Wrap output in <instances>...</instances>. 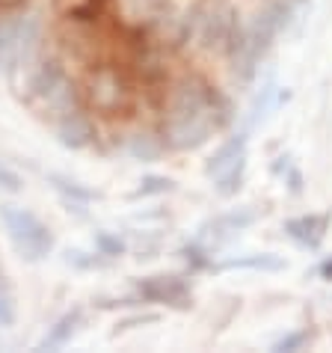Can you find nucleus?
<instances>
[{
  "label": "nucleus",
  "instance_id": "nucleus-3",
  "mask_svg": "<svg viewBox=\"0 0 332 353\" xmlns=\"http://www.w3.org/2000/svg\"><path fill=\"white\" fill-rule=\"evenodd\" d=\"M27 101L42 116H51V122H60L65 116L77 113V90L65 68L56 60H42L27 74Z\"/></svg>",
  "mask_w": 332,
  "mask_h": 353
},
{
  "label": "nucleus",
  "instance_id": "nucleus-15",
  "mask_svg": "<svg viewBox=\"0 0 332 353\" xmlns=\"http://www.w3.org/2000/svg\"><path fill=\"white\" fill-rule=\"evenodd\" d=\"M175 188V184L169 179H163V175H145V179L140 181V188H136L131 193V199H145V196H163L169 193Z\"/></svg>",
  "mask_w": 332,
  "mask_h": 353
},
{
  "label": "nucleus",
  "instance_id": "nucleus-10",
  "mask_svg": "<svg viewBox=\"0 0 332 353\" xmlns=\"http://www.w3.org/2000/svg\"><path fill=\"white\" fill-rule=\"evenodd\" d=\"M214 270H267V273H276V270H285L288 261L273 256V252H252V256H238V259H226L220 264H211Z\"/></svg>",
  "mask_w": 332,
  "mask_h": 353
},
{
  "label": "nucleus",
  "instance_id": "nucleus-20",
  "mask_svg": "<svg viewBox=\"0 0 332 353\" xmlns=\"http://www.w3.org/2000/svg\"><path fill=\"white\" fill-rule=\"evenodd\" d=\"M158 321H160V315H134V318H125V321L116 323V336H119V332H128L134 327H140V323H158Z\"/></svg>",
  "mask_w": 332,
  "mask_h": 353
},
{
  "label": "nucleus",
  "instance_id": "nucleus-9",
  "mask_svg": "<svg viewBox=\"0 0 332 353\" xmlns=\"http://www.w3.org/2000/svg\"><path fill=\"white\" fill-rule=\"evenodd\" d=\"M81 321H83V312L81 309H72V312H65V315H60V318L51 323V327H48L42 341H39V350H60V347H65L68 341L74 339L77 327H81Z\"/></svg>",
  "mask_w": 332,
  "mask_h": 353
},
{
  "label": "nucleus",
  "instance_id": "nucleus-11",
  "mask_svg": "<svg viewBox=\"0 0 332 353\" xmlns=\"http://www.w3.org/2000/svg\"><path fill=\"white\" fill-rule=\"evenodd\" d=\"M45 179L68 205H90V202L98 199V193H95V190H90L86 184L74 181V179H68V175H63V172H48Z\"/></svg>",
  "mask_w": 332,
  "mask_h": 353
},
{
  "label": "nucleus",
  "instance_id": "nucleus-4",
  "mask_svg": "<svg viewBox=\"0 0 332 353\" xmlns=\"http://www.w3.org/2000/svg\"><path fill=\"white\" fill-rule=\"evenodd\" d=\"M0 223H3L6 238L12 243V250L18 252V259H24L27 264H39L54 252L51 229H48V223L39 217V214H33L30 208L3 202L0 205Z\"/></svg>",
  "mask_w": 332,
  "mask_h": 353
},
{
  "label": "nucleus",
  "instance_id": "nucleus-16",
  "mask_svg": "<svg viewBox=\"0 0 332 353\" xmlns=\"http://www.w3.org/2000/svg\"><path fill=\"white\" fill-rule=\"evenodd\" d=\"M136 15H145L149 21H163L169 15V0H134Z\"/></svg>",
  "mask_w": 332,
  "mask_h": 353
},
{
  "label": "nucleus",
  "instance_id": "nucleus-5",
  "mask_svg": "<svg viewBox=\"0 0 332 353\" xmlns=\"http://www.w3.org/2000/svg\"><path fill=\"white\" fill-rule=\"evenodd\" d=\"M136 294L158 306L187 309L190 306V285L181 276H145L136 282Z\"/></svg>",
  "mask_w": 332,
  "mask_h": 353
},
{
  "label": "nucleus",
  "instance_id": "nucleus-19",
  "mask_svg": "<svg viewBox=\"0 0 332 353\" xmlns=\"http://www.w3.org/2000/svg\"><path fill=\"white\" fill-rule=\"evenodd\" d=\"M21 188H24L21 175H18L15 170H9L6 163H0V190H6V193H18Z\"/></svg>",
  "mask_w": 332,
  "mask_h": 353
},
{
  "label": "nucleus",
  "instance_id": "nucleus-14",
  "mask_svg": "<svg viewBox=\"0 0 332 353\" xmlns=\"http://www.w3.org/2000/svg\"><path fill=\"white\" fill-rule=\"evenodd\" d=\"M110 259H104L98 250L95 252H86V250H65V264L74 270H95V268H104Z\"/></svg>",
  "mask_w": 332,
  "mask_h": 353
},
{
  "label": "nucleus",
  "instance_id": "nucleus-2",
  "mask_svg": "<svg viewBox=\"0 0 332 353\" xmlns=\"http://www.w3.org/2000/svg\"><path fill=\"white\" fill-rule=\"evenodd\" d=\"M42 48V21L24 6H0V72L15 81L18 72L36 65Z\"/></svg>",
  "mask_w": 332,
  "mask_h": 353
},
{
  "label": "nucleus",
  "instance_id": "nucleus-17",
  "mask_svg": "<svg viewBox=\"0 0 332 353\" xmlns=\"http://www.w3.org/2000/svg\"><path fill=\"white\" fill-rule=\"evenodd\" d=\"M12 323H15V297L3 282V276H0V332L9 330Z\"/></svg>",
  "mask_w": 332,
  "mask_h": 353
},
{
  "label": "nucleus",
  "instance_id": "nucleus-21",
  "mask_svg": "<svg viewBox=\"0 0 332 353\" xmlns=\"http://www.w3.org/2000/svg\"><path fill=\"white\" fill-rule=\"evenodd\" d=\"M320 276H324V279H329V282H332V259H326L324 264H320Z\"/></svg>",
  "mask_w": 332,
  "mask_h": 353
},
{
  "label": "nucleus",
  "instance_id": "nucleus-13",
  "mask_svg": "<svg viewBox=\"0 0 332 353\" xmlns=\"http://www.w3.org/2000/svg\"><path fill=\"white\" fill-rule=\"evenodd\" d=\"M243 175H247V161H240L238 166H231V170L217 175V179H214V190L220 196H234L243 188Z\"/></svg>",
  "mask_w": 332,
  "mask_h": 353
},
{
  "label": "nucleus",
  "instance_id": "nucleus-12",
  "mask_svg": "<svg viewBox=\"0 0 332 353\" xmlns=\"http://www.w3.org/2000/svg\"><path fill=\"white\" fill-rule=\"evenodd\" d=\"M92 243H95V250L101 252L104 259H119L128 252V243H125V238H119V234H113V232H107V229H98L92 234Z\"/></svg>",
  "mask_w": 332,
  "mask_h": 353
},
{
  "label": "nucleus",
  "instance_id": "nucleus-1",
  "mask_svg": "<svg viewBox=\"0 0 332 353\" xmlns=\"http://www.w3.org/2000/svg\"><path fill=\"white\" fill-rule=\"evenodd\" d=\"M231 122L229 101L199 77L172 86L163 119V143L175 152H196Z\"/></svg>",
  "mask_w": 332,
  "mask_h": 353
},
{
  "label": "nucleus",
  "instance_id": "nucleus-7",
  "mask_svg": "<svg viewBox=\"0 0 332 353\" xmlns=\"http://www.w3.org/2000/svg\"><path fill=\"white\" fill-rule=\"evenodd\" d=\"M54 131H56V140L60 145L72 152H81V149H90L92 140H95V131H92V122L86 119V116L77 110L72 116H65V119L54 122Z\"/></svg>",
  "mask_w": 332,
  "mask_h": 353
},
{
  "label": "nucleus",
  "instance_id": "nucleus-6",
  "mask_svg": "<svg viewBox=\"0 0 332 353\" xmlns=\"http://www.w3.org/2000/svg\"><path fill=\"white\" fill-rule=\"evenodd\" d=\"M329 229V214H302L285 223V234L302 250H318L326 238Z\"/></svg>",
  "mask_w": 332,
  "mask_h": 353
},
{
  "label": "nucleus",
  "instance_id": "nucleus-8",
  "mask_svg": "<svg viewBox=\"0 0 332 353\" xmlns=\"http://www.w3.org/2000/svg\"><path fill=\"white\" fill-rule=\"evenodd\" d=\"M247 143H249L247 134L229 137V140L211 154V161L205 163V172H208V179H217V175L231 170V166H238L240 161H247Z\"/></svg>",
  "mask_w": 332,
  "mask_h": 353
},
{
  "label": "nucleus",
  "instance_id": "nucleus-18",
  "mask_svg": "<svg viewBox=\"0 0 332 353\" xmlns=\"http://www.w3.org/2000/svg\"><path fill=\"white\" fill-rule=\"evenodd\" d=\"M311 341V332L309 330H294V332H285L279 341H273V350L279 353H291V350H302Z\"/></svg>",
  "mask_w": 332,
  "mask_h": 353
}]
</instances>
